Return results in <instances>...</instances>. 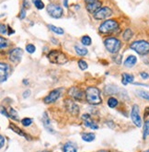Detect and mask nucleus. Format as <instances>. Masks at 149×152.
<instances>
[{"label": "nucleus", "instance_id": "25", "mask_svg": "<svg viewBox=\"0 0 149 152\" xmlns=\"http://www.w3.org/2000/svg\"><path fill=\"white\" fill-rule=\"evenodd\" d=\"M8 114H9V117L12 118V120H16V121H19L20 117H19V114L17 113L13 109V108H8Z\"/></svg>", "mask_w": 149, "mask_h": 152}, {"label": "nucleus", "instance_id": "49", "mask_svg": "<svg viewBox=\"0 0 149 152\" xmlns=\"http://www.w3.org/2000/svg\"><path fill=\"white\" fill-rule=\"evenodd\" d=\"M99 152H110V151H108V150H100Z\"/></svg>", "mask_w": 149, "mask_h": 152}, {"label": "nucleus", "instance_id": "48", "mask_svg": "<svg viewBox=\"0 0 149 152\" xmlns=\"http://www.w3.org/2000/svg\"><path fill=\"white\" fill-rule=\"evenodd\" d=\"M67 1H68V0H65V7H68V6H67Z\"/></svg>", "mask_w": 149, "mask_h": 152}, {"label": "nucleus", "instance_id": "29", "mask_svg": "<svg viewBox=\"0 0 149 152\" xmlns=\"http://www.w3.org/2000/svg\"><path fill=\"white\" fill-rule=\"evenodd\" d=\"M136 94H137L140 98H142V99L149 101V92L145 91H137Z\"/></svg>", "mask_w": 149, "mask_h": 152}, {"label": "nucleus", "instance_id": "45", "mask_svg": "<svg viewBox=\"0 0 149 152\" xmlns=\"http://www.w3.org/2000/svg\"><path fill=\"white\" fill-rule=\"evenodd\" d=\"M7 28H8V31H9V32H8V34L11 35V34H13V33H14V31H13V30H11V28H10L9 26H8Z\"/></svg>", "mask_w": 149, "mask_h": 152}, {"label": "nucleus", "instance_id": "34", "mask_svg": "<svg viewBox=\"0 0 149 152\" xmlns=\"http://www.w3.org/2000/svg\"><path fill=\"white\" fill-rule=\"evenodd\" d=\"M26 51L30 53H33L35 51H36V47H35L33 44H27V46H26Z\"/></svg>", "mask_w": 149, "mask_h": 152}, {"label": "nucleus", "instance_id": "43", "mask_svg": "<svg viewBox=\"0 0 149 152\" xmlns=\"http://www.w3.org/2000/svg\"><path fill=\"white\" fill-rule=\"evenodd\" d=\"M1 113H2L3 115H6L7 117H9V114H8V113H7V111L4 109V107H2V108H1Z\"/></svg>", "mask_w": 149, "mask_h": 152}, {"label": "nucleus", "instance_id": "33", "mask_svg": "<svg viewBox=\"0 0 149 152\" xmlns=\"http://www.w3.org/2000/svg\"><path fill=\"white\" fill-rule=\"evenodd\" d=\"M78 66H79V68L81 70H86L87 68V64H86V62L84 60H79L78 61Z\"/></svg>", "mask_w": 149, "mask_h": 152}, {"label": "nucleus", "instance_id": "27", "mask_svg": "<svg viewBox=\"0 0 149 152\" xmlns=\"http://www.w3.org/2000/svg\"><path fill=\"white\" fill-rule=\"evenodd\" d=\"M118 103H119L118 100L114 97H110L108 100V105H109L110 108H115V107L118 105Z\"/></svg>", "mask_w": 149, "mask_h": 152}, {"label": "nucleus", "instance_id": "8", "mask_svg": "<svg viewBox=\"0 0 149 152\" xmlns=\"http://www.w3.org/2000/svg\"><path fill=\"white\" fill-rule=\"evenodd\" d=\"M111 15H112V10L110 8L108 7H100V10L94 14V18L96 20H100L108 19Z\"/></svg>", "mask_w": 149, "mask_h": 152}, {"label": "nucleus", "instance_id": "15", "mask_svg": "<svg viewBox=\"0 0 149 152\" xmlns=\"http://www.w3.org/2000/svg\"><path fill=\"white\" fill-rule=\"evenodd\" d=\"M101 5H102V3L100 2V1H96V2H93V3H90V4H87L86 10L89 11V13L95 14L101 7Z\"/></svg>", "mask_w": 149, "mask_h": 152}, {"label": "nucleus", "instance_id": "14", "mask_svg": "<svg viewBox=\"0 0 149 152\" xmlns=\"http://www.w3.org/2000/svg\"><path fill=\"white\" fill-rule=\"evenodd\" d=\"M0 68H1V83H4L7 79L8 76L10 73V66L6 63H1L0 64Z\"/></svg>", "mask_w": 149, "mask_h": 152}, {"label": "nucleus", "instance_id": "2", "mask_svg": "<svg viewBox=\"0 0 149 152\" xmlns=\"http://www.w3.org/2000/svg\"><path fill=\"white\" fill-rule=\"evenodd\" d=\"M47 57H48V59L51 63L55 64V65H65L68 61V59H67V57L65 53H62L61 51H58V50L51 51L48 53Z\"/></svg>", "mask_w": 149, "mask_h": 152}, {"label": "nucleus", "instance_id": "11", "mask_svg": "<svg viewBox=\"0 0 149 152\" xmlns=\"http://www.w3.org/2000/svg\"><path fill=\"white\" fill-rule=\"evenodd\" d=\"M23 56V50L21 48H15L9 53V60L13 63L17 64L21 60Z\"/></svg>", "mask_w": 149, "mask_h": 152}, {"label": "nucleus", "instance_id": "12", "mask_svg": "<svg viewBox=\"0 0 149 152\" xmlns=\"http://www.w3.org/2000/svg\"><path fill=\"white\" fill-rule=\"evenodd\" d=\"M82 120H83L84 124L86 127H89V128L94 129V130H97L99 128V126L95 123L94 120H92L91 116L89 114H87V113L83 114L82 115Z\"/></svg>", "mask_w": 149, "mask_h": 152}, {"label": "nucleus", "instance_id": "20", "mask_svg": "<svg viewBox=\"0 0 149 152\" xmlns=\"http://www.w3.org/2000/svg\"><path fill=\"white\" fill-rule=\"evenodd\" d=\"M117 91H120V88L114 85H109L105 87V93L106 94H114L118 92Z\"/></svg>", "mask_w": 149, "mask_h": 152}, {"label": "nucleus", "instance_id": "37", "mask_svg": "<svg viewBox=\"0 0 149 152\" xmlns=\"http://www.w3.org/2000/svg\"><path fill=\"white\" fill-rule=\"evenodd\" d=\"M0 31H1V34H6L7 32V25L5 24H1L0 26Z\"/></svg>", "mask_w": 149, "mask_h": 152}, {"label": "nucleus", "instance_id": "35", "mask_svg": "<svg viewBox=\"0 0 149 152\" xmlns=\"http://www.w3.org/2000/svg\"><path fill=\"white\" fill-rule=\"evenodd\" d=\"M8 45V42H7V40H6L5 38L1 37L0 38V46H1V49H4V48H7Z\"/></svg>", "mask_w": 149, "mask_h": 152}, {"label": "nucleus", "instance_id": "32", "mask_svg": "<svg viewBox=\"0 0 149 152\" xmlns=\"http://www.w3.org/2000/svg\"><path fill=\"white\" fill-rule=\"evenodd\" d=\"M21 124H22L23 126L27 127V126H31V124H32V119L31 118H24V119L21 120Z\"/></svg>", "mask_w": 149, "mask_h": 152}, {"label": "nucleus", "instance_id": "19", "mask_svg": "<svg viewBox=\"0 0 149 152\" xmlns=\"http://www.w3.org/2000/svg\"><path fill=\"white\" fill-rule=\"evenodd\" d=\"M75 50H76V53H77V55L80 56H85L87 55V53H89V51H87V49L86 47L80 46V45H76Z\"/></svg>", "mask_w": 149, "mask_h": 152}, {"label": "nucleus", "instance_id": "39", "mask_svg": "<svg viewBox=\"0 0 149 152\" xmlns=\"http://www.w3.org/2000/svg\"><path fill=\"white\" fill-rule=\"evenodd\" d=\"M25 17H26V10H25V8H23V7H22V10H20V20H23Z\"/></svg>", "mask_w": 149, "mask_h": 152}, {"label": "nucleus", "instance_id": "9", "mask_svg": "<svg viewBox=\"0 0 149 152\" xmlns=\"http://www.w3.org/2000/svg\"><path fill=\"white\" fill-rule=\"evenodd\" d=\"M62 88H56V89H54V91H52L45 98H44V102L46 104H51V103H54L61 96V93H62Z\"/></svg>", "mask_w": 149, "mask_h": 152}, {"label": "nucleus", "instance_id": "31", "mask_svg": "<svg viewBox=\"0 0 149 152\" xmlns=\"http://www.w3.org/2000/svg\"><path fill=\"white\" fill-rule=\"evenodd\" d=\"M143 137L144 139H145L148 136H149V120L146 121L145 123V126H144V133H143Z\"/></svg>", "mask_w": 149, "mask_h": 152}, {"label": "nucleus", "instance_id": "1", "mask_svg": "<svg viewBox=\"0 0 149 152\" xmlns=\"http://www.w3.org/2000/svg\"><path fill=\"white\" fill-rule=\"evenodd\" d=\"M86 100L91 105H99L102 102L100 91L96 87H89L86 89Z\"/></svg>", "mask_w": 149, "mask_h": 152}, {"label": "nucleus", "instance_id": "24", "mask_svg": "<svg viewBox=\"0 0 149 152\" xmlns=\"http://www.w3.org/2000/svg\"><path fill=\"white\" fill-rule=\"evenodd\" d=\"M82 139L86 142H92L95 139V135L92 133H86L82 135Z\"/></svg>", "mask_w": 149, "mask_h": 152}, {"label": "nucleus", "instance_id": "6", "mask_svg": "<svg viewBox=\"0 0 149 152\" xmlns=\"http://www.w3.org/2000/svg\"><path fill=\"white\" fill-rule=\"evenodd\" d=\"M47 12L52 18H54V19H60V18H62V16L64 14V10H63L62 7L57 4L48 5Z\"/></svg>", "mask_w": 149, "mask_h": 152}, {"label": "nucleus", "instance_id": "26", "mask_svg": "<svg viewBox=\"0 0 149 152\" xmlns=\"http://www.w3.org/2000/svg\"><path fill=\"white\" fill-rule=\"evenodd\" d=\"M133 35H134L133 31L131 30V29H127V30H125V31L124 32V35H122V37H124V41H129V40L132 39Z\"/></svg>", "mask_w": 149, "mask_h": 152}, {"label": "nucleus", "instance_id": "30", "mask_svg": "<svg viewBox=\"0 0 149 152\" xmlns=\"http://www.w3.org/2000/svg\"><path fill=\"white\" fill-rule=\"evenodd\" d=\"M81 42L83 43V45L89 46V45H90V44H91L92 41H91V38L89 36H86H86H83L81 38Z\"/></svg>", "mask_w": 149, "mask_h": 152}, {"label": "nucleus", "instance_id": "3", "mask_svg": "<svg viewBox=\"0 0 149 152\" xmlns=\"http://www.w3.org/2000/svg\"><path fill=\"white\" fill-rule=\"evenodd\" d=\"M130 48L140 56H146L149 53V42L144 40L135 41L131 44Z\"/></svg>", "mask_w": 149, "mask_h": 152}, {"label": "nucleus", "instance_id": "36", "mask_svg": "<svg viewBox=\"0 0 149 152\" xmlns=\"http://www.w3.org/2000/svg\"><path fill=\"white\" fill-rule=\"evenodd\" d=\"M144 119H145V122L149 120V106L146 107V108L145 109V112H144Z\"/></svg>", "mask_w": 149, "mask_h": 152}, {"label": "nucleus", "instance_id": "46", "mask_svg": "<svg viewBox=\"0 0 149 152\" xmlns=\"http://www.w3.org/2000/svg\"><path fill=\"white\" fill-rule=\"evenodd\" d=\"M23 83H25L24 85H29L28 83H29V80H26V79H24L23 80Z\"/></svg>", "mask_w": 149, "mask_h": 152}, {"label": "nucleus", "instance_id": "38", "mask_svg": "<svg viewBox=\"0 0 149 152\" xmlns=\"http://www.w3.org/2000/svg\"><path fill=\"white\" fill-rule=\"evenodd\" d=\"M31 7V4L29 2V0H23V8H30Z\"/></svg>", "mask_w": 149, "mask_h": 152}, {"label": "nucleus", "instance_id": "28", "mask_svg": "<svg viewBox=\"0 0 149 152\" xmlns=\"http://www.w3.org/2000/svg\"><path fill=\"white\" fill-rule=\"evenodd\" d=\"M32 2L34 4V6L36 7L37 10H41L42 8H44V3L42 2V0H32Z\"/></svg>", "mask_w": 149, "mask_h": 152}, {"label": "nucleus", "instance_id": "21", "mask_svg": "<svg viewBox=\"0 0 149 152\" xmlns=\"http://www.w3.org/2000/svg\"><path fill=\"white\" fill-rule=\"evenodd\" d=\"M9 127H10V129H11L12 131H14L15 133H17V135L22 136V137H24L25 138H28V135H27V134H25L21 129H20L17 126H15L14 124H9Z\"/></svg>", "mask_w": 149, "mask_h": 152}, {"label": "nucleus", "instance_id": "10", "mask_svg": "<svg viewBox=\"0 0 149 152\" xmlns=\"http://www.w3.org/2000/svg\"><path fill=\"white\" fill-rule=\"evenodd\" d=\"M65 106L68 113H70L73 115H77L79 113V107L76 103H75L71 99H66L65 101Z\"/></svg>", "mask_w": 149, "mask_h": 152}, {"label": "nucleus", "instance_id": "5", "mask_svg": "<svg viewBox=\"0 0 149 152\" xmlns=\"http://www.w3.org/2000/svg\"><path fill=\"white\" fill-rule=\"evenodd\" d=\"M104 44L106 49L111 53H117L121 47V42L114 37L107 38L104 41Z\"/></svg>", "mask_w": 149, "mask_h": 152}, {"label": "nucleus", "instance_id": "42", "mask_svg": "<svg viewBox=\"0 0 149 152\" xmlns=\"http://www.w3.org/2000/svg\"><path fill=\"white\" fill-rule=\"evenodd\" d=\"M0 142H1V145H0V147H1V148L4 147V144H5V138L3 136H0Z\"/></svg>", "mask_w": 149, "mask_h": 152}, {"label": "nucleus", "instance_id": "17", "mask_svg": "<svg viewBox=\"0 0 149 152\" xmlns=\"http://www.w3.org/2000/svg\"><path fill=\"white\" fill-rule=\"evenodd\" d=\"M137 63V57L134 56H129L124 61V66L126 67H133Z\"/></svg>", "mask_w": 149, "mask_h": 152}, {"label": "nucleus", "instance_id": "22", "mask_svg": "<svg viewBox=\"0 0 149 152\" xmlns=\"http://www.w3.org/2000/svg\"><path fill=\"white\" fill-rule=\"evenodd\" d=\"M63 152H76V149L72 143L68 142L65 144V146L63 148Z\"/></svg>", "mask_w": 149, "mask_h": 152}, {"label": "nucleus", "instance_id": "13", "mask_svg": "<svg viewBox=\"0 0 149 152\" xmlns=\"http://www.w3.org/2000/svg\"><path fill=\"white\" fill-rule=\"evenodd\" d=\"M68 94L71 96V98H73L74 100H76V101H81L84 97L83 91H81L80 89L76 87H73L71 88H69Z\"/></svg>", "mask_w": 149, "mask_h": 152}, {"label": "nucleus", "instance_id": "47", "mask_svg": "<svg viewBox=\"0 0 149 152\" xmlns=\"http://www.w3.org/2000/svg\"><path fill=\"white\" fill-rule=\"evenodd\" d=\"M38 152H52L51 150H41V151H38Z\"/></svg>", "mask_w": 149, "mask_h": 152}, {"label": "nucleus", "instance_id": "50", "mask_svg": "<svg viewBox=\"0 0 149 152\" xmlns=\"http://www.w3.org/2000/svg\"><path fill=\"white\" fill-rule=\"evenodd\" d=\"M144 152H149V149H147V150H145V151H144Z\"/></svg>", "mask_w": 149, "mask_h": 152}, {"label": "nucleus", "instance_id": "41", "mask_svg": "<svg viewBox=\"0 0 149 152\" xmlns=\"http://www.w3.org/2000/svg\"><path fill=\"white\" fill-rule=\"evenodd\" d=\"M140 75H141V77H142L143 79H148L149 78V74L146 73V72H142Z\"/></svg>", "mask_w": 149, "mask_h": 152}, {"label": "nucleus", "instance_id": "44", "mask_svg": "<svg viewBox=\"0 0 149 152\" xmlns=\"http://www.w3.org/2000/svg\"><path fill=\"white\" fill-rule=\"evenodd\" d=\"M85 1L87 4H90V3H93V2H96V1H99V0H85Z\"/></svg>", "mask_w": 149, "mask_h": 152}, {"label": "nucleus", "instance_id": "7", "mask_svg": "<svg viewBox=\"0 0 149 152\" xmlns=\"http://www.w3.org/2000/svg\"><path fill=\"white\" fill-rule=\"evenodd\" d=\"M131 118H132L133 123L135 124L137 127L142 126V119L140 116V110L139 106L137 104H134L132 108V112H131Z\"/></svg>", "mask_w": 149, "mask_h": 152}, {"label": "nucleus", "instance_id": "16", "mask_svg": "<svg viewBox=\"0 0 149 152\" xmlns=\"http://www.w3.org/2000/svg\"><path fill=\"white\" fill-rule=\"evenodd\" d=\"M42 123L43 124H44V126L46 128V130L50 133H55V130L52 129V126H51V122L49 120V117L47 116V113H44V114H43V117H42Z\"/></svg>", "mask_w": 149, "mask_h": 152}, {"label": "nucleus", "instance_id": "4", "mask_svg": "<svg viewBox=\"0 0 149 152\" xmlns=\"http://www.w3.org/2000/svg\"><path fill=\"white\" fill-rule=\"evenodd\" d=\"M119 29V23L114 20H107L100 24L99 31L102 34H110Z\"/></svg>", "mask_w": 149, "mask_h": 152}, {"label": "nucleus", "instance_id": "23", "mask_svg": "<svg viewBox=\"0 0 149 152\" xmlns=\"http://www.w3.org/2000/svg\"><path fill=\"white\" fill-rule=\"evenodd\" d=\"M48 27H49V29H50L52 32H55V33H56V34L62 35V34L65 33V31H64L62 28H59V27H55V26L52 25V24H50Z\"/></svg>", "mask_w": 149, "mask_h": 152}, {"label": "nucleus", "instance_id": "40", "mask_svg": "<svg viewBox=\"0 0 149 152\" xmlns=\"http://www.w3.org/2000/svg\"><path fill=\"white\" fill-rule=\"evenodd\" d=\"M31 95V91L30 89H28V91H25L24 93H23V98L24 99H27V98H29Z\"/></svg>", "mask_w": 149, "mask_h": 152}, {"label": "nucleus", "instance_id": "18", "mask_svg": "<svg viewBox=\"0 0 149 152\" xmlns=\"http://www.w3.org/2000/svg\"><path fill=\"white\" fill-rule=\"evenodd\" d=\"M134 80V77L133 75H130L128 73H124L122 74V78H121V82L124 86H126L129 83H133Z\"/></svg>", "mask_w": 149, "mask_h": 152}]
</instances>
